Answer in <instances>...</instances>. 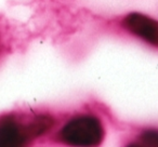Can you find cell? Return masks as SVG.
Listing matches in <instances>:
<instances>
[{
    "label": "cell",
    "mask_w": 158,
    "mask_h": 147,
    "mask_svg": "<svg viewBox=\"0 0 158 147\" xmlns=\"http://www.w3.org/2000/svg\"><path fill=\"white\" fill-rule=\"evenodd\" d=\"M61 137L69 145L94 146L103 140L104 129L97 117L79 116L64 125L61 131Z\"/></svg>",
    "instance_id": "cell-1"
},
{
    "label": "cell",
    "mask_w": 158,
    "mask_h": 147,
    "mask_svg": "<svg viewBox=\"0 0 158 147\" xmlns=\"http://www.w3.org/2000/svg\"><path fill=\"white\" fill-rule=\"evenodd\" d=\"M126 28L154 47H158V22L140 13H131L125 18Z\"/></svg>",
    "instance_id": "cell-2"
},
{
    "label": "cell",
    "mask_w": 158,
    "mask_h": 147,
    "mask_svg": "<svg viewBox=\"0 0 158 147\" xmlns=\"http://www.w3.org/2000/svg\"><path fill=\"white\" fill-rule=\"evenodd\" d=\"M27 140H29L27 125H22L12 116L0 119V146H21Z\"/></svg>",
    "instance_id": "cell-3"
},
{
    "label": "cell",
    "mask_w": 158,
    "mask_h": 147,
    "mask_svg": "<svg viewBox=\"0 0 158 147\" xmlns=\"http://www.w3.org/2000/svg\"><path fill=\"white\" fill-rule=\"evenodd\" d=\"M52 125H53L52 118H50V117H48V116L37 117V118H35L28 125H27L29 138L37 137V136L46 133Z\"/></svg>",
    "instance_id": "cell-4"
},
{
    "label": "cell",
    "mask_w": 158,
    "mask_h": 147,
    "mask_svg": "<svg viewBox=\"0 0 158 147\" xmlns=\"http://www.w3.org/2000/svg\"><path fill=\"white\" fill-rule=\"evenodd\" d=\"M139 144L143 146H158V130H147L143 132Z\"/></svg>",
    "instance_id": "cell-5"
}]
</instances>
